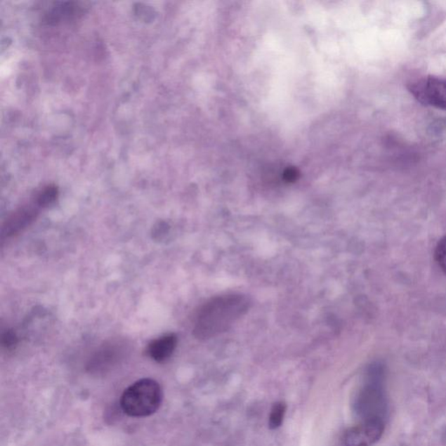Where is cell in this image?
<instances>
[{
  "mask_svg": "<svg viewBox=\"0 0 446 446\" xmlns=\"http://www.w3.org/2000/svg\"><path fill=\"white\" fill-rule=\"evenodd\" d=\"M409 92L419 103L446 110V79L427 76L409 83Z\"/></svg>",
  "mask_w": 446,
  "mask_h": 446,
  "instance_id": "cell-4",
  "label": "cell"
},
{
  "mask_svg": "<svg viewBox=\"0 0 446 446\" xmlns=\"http://www.w3.org/2000/svg\"><path fill=\"white\" fill-rule=\"evenodd\" d=\"M250 306L251 301L242 294H228L209 300L199 311L194 336L208 340L223 334L248 313Z\"/></svg>",
  "mask_w": 446,
  "mask_h": 446,
  "instance_id": "cell-1",
  "label": "cell"
},
{
  "mask_svg": "<svg viewBox=\"0 0 446 446\" xmlns=\"http://www.w3.org/2000/svg\"><path fill=\"white\" fill-rule=\"evenodd\" d=\"M18 343V339L15 333L12 331L6 332L2 336V344L6 349H11L16 346Z\"/></svg>",
  "mask_w": 446,
  "mask_h": 446,
  "instance_id": "cell-11",
  "label": "cell"
},
{
  "mask_svg": "<svg viewBox=\"0 0 446 446\" xmlns=\"http://www.w3.org/2000/svg\"><path fill=\"white\" fill-rule=\"evenodd\" d=\"M169 226L165 223H159L154 230V238L155 240H162L165 235L168 234Z\"/></svg>",
  "mask_w": 446,
  "mask_h": 446,
  "instance_id": "cell-12",
  "label": "cell"
},
{
  "mask_svg": "<svg viewBox=\"0 0 446 446\" xmlns=\"http://www.w3.org/2000/svg\"><path fill=\"white\" fill-rule=\"evenodd\" d=\"M38 210L34 208H25L14 213V215L7 220L5 227L6 235H15L22 230L36 218Z\"/></svg>",
  "mask_w": 446,
  "mask_h": 446,
  "instance_id": "cell-7",
  "label": "cell"
},
{
  "mask_svg": "<svg viewBox=\"0 0 446 446\" xmlns=\"http://www.w3.org/2000/svg\"><path fill=\"white\" fill-rule=\"evenodd\" d=\"M162 401V391L157 381L143 379L130 386L123 393L122 411L133 418H145L158 411Z\"/></svg>",
  "mask_w": 446,
  "mask_h": 446,
  "instance_id": "cell-3",
  "label": "cell"
},
{
  "mask_svg": "<svg viewBox=\"0 0 446 446\" xmlns=\"http://www.w3.org/2000/svg\"><path fill=\"white\" fill-rule=\"evenodd\" d=\"M286 409H287V407H286L284 402H275L273 407H272L270 416V423H268V424H270V429H277V428L282 426V422H284Z\"/></svg>",
  "mask_w": 446,
  "mask_h": 446,
  "instance_id": "cell-8",
  "label": "cell"
},
{
  "mask_svg": "<svg viewBox=\"0 0 446 446\" xmlns=\"http://www.w3.org/2000/svg\"><path fill=\"white\" fill-rule=\"evenodd\" d=\"M435 258L441 270L446 273V237L441 239L435 250Z\"/></svg>",
  "mask_w": 446,
  "mask_h": 446,
  "instance_id": "cell-10",
  "label": "cell"
},
{
  "mask_svg": "<svg viewBox=\"0 0 446 446\" xmlns=\"http://www.w3.org/2000/svg\"><path fill=\"white\" fill-rule=\"evenodd\" d=\"M384 389V369L379 364L369 366L364 386L359 391L355 411L361 421L380 420L386 422L388 405Z\"/></svg>",
  "mask_w": 446,
  "mask_h": 446,
  "instance_id": "cell-2",
  "label": "cell"
},
{
  "mask_svg": "<svg viewBox=\"0 0 446 446\" xmlns=\"http://www.w3.org/2000/svg\"><path fill=\"white\" fill-rule=\"evenodd\" d=\"M177 346V336L169 334L159 337L148 344V357L157 362H163L171 358Z\"/></svg>",
  "mask_w": 446,
  "mask_h": 446,
  "instance_id": "cell-6",
  "label": "cell"
},
{
  "mask_svg": "<svg viewBox=\"0 0 446 446\" xmlns=\"http://www.w3.org/2000/svg\"><path fill=\"white\" fill-rule=\"evenodd\" d=\"M57 195L58 190L55 187H47L38 195L36 203H37L39 206L45 208V206L52 205L53 203L56 201Z\"/></svg>",
  "mask_w": 446,
  "mask_h": 446,
  "instance_id": "cell-9",
  "label": "cell"
},
{
  "mask_svg": "<svg viewBox=\"0 0 446 446\" xmlns=\"http://www.w3.org/2000/svg\"><path fill=\"white\" fill-rule=\"evenodd\" d=\"M386 422L380 420L361 421L344 434V446H372L382 438Z\"/></svg>",
  "mask_w": 446,
  "mask_h": 446,
  "instance_id": "cell-5",
  "label": "cell"
}]
</instances>
